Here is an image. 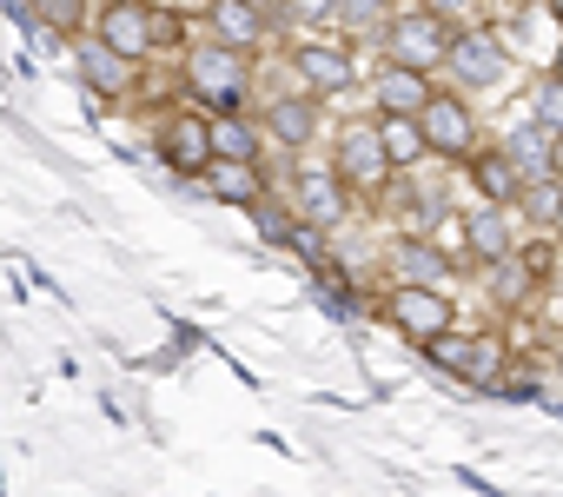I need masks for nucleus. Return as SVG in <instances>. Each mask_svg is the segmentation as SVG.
I'll list each match as a JSON object with an SVG mask.
<instances>
[{
	"label": "nucleus",
	"mask_w": 563,
	"mask_h": 497,
	"mask_svg": "<svg viewBox=\"0 0 563 497\" xmlns=\"http://www.w3.org/2000/svg\"><path fill=\"white\" fill-rule=\"evenodd\" d=\"M550 8H556V14H563V0H550Z\"/></svg>",
	"instance_id": "obj_31"
},
{
	"label": "nucleus",
	"mask_w": 563,
	"mask_h": 497,
	"mask_svg": "<svg viewBox=\"0 0 563 497\" xmlns=\"http://www.w3.org/2000/svg\"><path fill=\"white\" fill-rule=\"evenodd\" d=\"M306 212H312V219H319V225H332V219H339V212H345V199H339V186H332V179H319V173H312V179H306Z\"/></svg>",
	"instance_id": "obj_20"
},
{
	"label": "nucleus",
	"mask_w": 563,
	"mask_h": 497,
	"mask_svg": "<svg viewBox=\"0 0 563 497\" xmlns=\"http://www.w3.org/2000/svg\"><path fill=\"white\" fill-rule=\"evenodd\" d=\"M556 80H563V54H556Z\"/></svg>",
	"instance_id": "obj_29"
},
{
	"label": "nucleus",
	"mask_w": 563,
	"mask_h": 497,
	"mask_svg": "<svg viewBox=\"0 0 563 497\" xmlns=\"http://www.w3.org/2000/svg\"><path fill=\"white\" fill-rule=\"evenodd\" d=\"M556 225H563V199H556Z\"/></svg>",
	"instance_id": "obj_30"
},
{
	"label": "nucleus",
	"mask_w": 563,
	"mask_h": 497,
	"mask_svg": "<svg viewBox=\"0 0 563 497\" xmlns=\"http://www.w3.org/2000/svg\"><path fill=\"white\" fill-rule=\"evenodd\" d=\"M212 133L206 126H192V120H179L173 133H166V159L179 166V173H199V166H212V146H206Z\"/></svg>",
	"instance_id": "obj_10"
},
{
	"label": "nucleus",
	"mask_w": 563,
	"mask_h": 497,
	"mask_svg": "<svg viewBox=\"0 0 563 497\" xmlns=\"http://www.w3.org/2000/svg\"><path fill=\"white\" fill-rule=\"evenodd\" d=\"M212 140H219V153H225V159H252V140H245L239 126H219Z\"/></svg>",
	"instance_id": "obj_24"
},
{
	"label": "nucleus",
	"mask_w": 563,
	"mask_h": 497,
	"mask_svg": "<svg viewBox=\"0 0 563 497\" xmlns=\"http://www.w3.org/2000/svg\"><path fill=\"white\" fill-rule=\"evenodd\" d=\"M464 8L471 0H431V14H451V21H464Z\"/></svg>",
	"instance_id": "obj_26"
},
{
	"label": "nucleus",
	"mask_w": 563,
	"mask_h": 497,
	"mask_svg": "<svg viewBox=\"0 0 563 497\" xmlns=\"http://www.w3.org/2000/svg\"><path fill=\"white\" fill-rule=\"evenodd\" d=\"M550 166H556V173H563V140H556V146H550Z\"/></svg>",
	"instance_id": "obj_28"
},
{
	"label": "nucleus",
	"mask_w": 563,
	"mask_h": 497,
	"mask_svg": "<svg viewBox=\"0 0 563 497\" xmlns=\"http://www.w3.org/2000/svg\"><path fill=\"white\" fill-rule=\"evenodd\" d=\"M378 100H385V113H424V80H418V67H391L385 80H378Z\"/></svg>",
	"instance_id": "obj_9"
},
{
	"label": "nucleus",
	"mask_w": 563,
	"mask_h": 497,
	"mask_svg": "<svg viewBox=\"0 0 563 497\" xmlns=\"http://www.w3.org/2000/svg\"><path fill=\"white\" fill-rule=\"evenodd\" d=\"M418 126H424V146H438V153H464L471 146V120H464L457 100H424Z\"/></svg>",
	"instance_id": "obj_6"
},
{
	"label": "nucleus",
	"mask_w": 563,
	"mask_h": 497,
	"mask_svg": "<svg viewBox=\"0 0 563 497\" xmlns=\"http://www.w3.org/2000/svg\"><path fill=\"white\" fill-rule=\"evenodd\" d=\"M272 133L299 146V140L312 133V107H306V100H278V107H272Z\"/></svg>",
	"instance_id": "obj_17"
},
{
	"label": "nucleus",
	"mask_w": 563,
	"mask_h": 497,
	"mask_svg": "<svg viewBox=\"0 0 563 497\" xmlns=\"http://www.w3.org/2000/svg\"><path fill=\"white\" fill-rule=\"evenodd\" d=\"M398 273H405V279H418V286H431V279H444V259L431 253V245L405 239V245H398Z\"/></svg>",
	"instance_id": "obj_16"
},
{
	"label": "nucleus",
	"mask_w": 563,
	"mask_h": 497,
	"mask_svg": "<svg viewBox=\"0 0 563 497\" xmlns=\"http://www.w3.org/2000/svg\"><path fill=\"white\" fill-rule=\"evenodd\" d=\"M339 14L352 27H372V21H385V0H339Z\"/></svg>",
	"instance_id": "obj_22"
},
{
	"label": "nucleus",
	"mask_w": 563,
	"mask_h": 497,
	"mask_svg": "<svg viewBox=\"0 0 563 497\" xmlns=\"http://www.w3.org/2000/svg\"><path fill=\"white\" fill-rule=\"evenodd\" d=\"M391 60L398 67H431V60H444L451 54V41H444V27H438V14H405V21H391Z\"/></svg>",
	"instance_id": "obj_1"
},
{
	"label": "nucleus",
	"mask_w": 563,
	"mask_h": 497,
	"mask_svg": "<svg viewBox=\"0 0 563 497\" xmlns=\"http://www.w3.org/2000/svg\"><path fill=\"white\" fill-rule=\"evenodd\" d=\"M391 319H398V332H411V339H438V332L451 325V306H444L431 286H405V292L391 299Z\"/></svg>",
	"instance_id": "obj_4"
},
{
	"label": "nucleus",
	"mask_w": 563,
	"mask_h": 497,
	"mask_svg": "<svg viewBox=\"0 0 563 497\" xmlns=\"http://www.w3.org/2000/svg\"><path fill=\"white\" fill-rule=\"evenodd\" d=\"M451 60H457V80H464V87H497V74H504V54H497L490 34H464V41L451 47Z\"/></svg>",
	"instance_id": "obj_7"
},
{
	"label": "nucleus",
	"mask_w": 563,
	"mask_h": 497,
	"mask_svg": "<svg viewBox=\"0 0 563 497\" xmlns=\"http://www.w3.org/2000/svg\"><path fill=\"white\" fill-rule=\"evenodd\" d=\"M212 27L225 34V47H245L258 34V8L252 0H212Z\"/></svg>",
	"instance_id": "obj_14"
},
{
	"label": "nucleus",
	"mask_w": 563,
	"mask_h": 497,
	"mask_svg": "<svg viewBox=\"0 0 563 497\" xmlns=\"http://www.w3.org/2000/svg\"><path fill=\"white\" fill-rule=\"evenodd\" d=\"M438 365H444V372H457V378H471V385H490V378H497V365H504V345H497V339L444 345V352H438Z\"/></svg>",
	"instance_id": "obj_8"
},
{
	"label": "nucleus",
	"mask_w": 563,
	"mask_h": 497,
	"mask_svg": "<svg viewBox=\"0 0 563 497\" xmlns=\"http://www.w3.org/2000/svg\"><path fill=\"white\" fill-rule=\"evenodd\" d=\"M80 67H87V80H93L100 93H120V87H126V54H113L107 41H87V47H80Z\"/></svg>",
	"instance_id": "obj_11"
},
{
	"label": "nucleus",
	"mask_w": 563,
	"mask_h": 497,
	"mask_svg": "<svg viewBox=\"0 0 563 497\" xmlns=\"http://www.w3.org/2000/svg\"><path fill=\"white\" fill-rule=\"evenodd\" d=\"M239 87H245L239 47H199L192 54V93H206L212 107H239Z\"/></svg>",
	"instance_id": "obj_2"
},
{
	"label": "nucleus",
	"mask_w": 563,
	"mask_h": 497,
	"mask_svg": "<svg viewBox=\"0 0 563 497\" xmlns=\"http://www.w3.org/2000/svg\"><path fill=\"white\" fill-rule=\"evenodd\" d=\"M471 179H477V192H490V199H504V192L517 186L510 159H477V166H471Z\"/></svg>",
	"instance_id": "obj_21"
},
{
	"label": "nucleus",
	"mask_w": 563,
	"mask_h": 497,
	"mask_svg": "<svg viewBox=\"0 0 563 497\" xmlns=\"http://www.w3.org/2000/svg\"><path fill=\"white\" fill-rule=\"evenodd\" d=\"M339 173L352 179V186H378L385 173H391V153H385V133H372V126H352L345 140H339Z\"/></svg>",
	"instance_id": "obj_3"
},
{
	"label": "nucleus",
	"mask_w": 563,
	"mask_h": 497,
	"mask_svg": "<svg viewBox=\"0 0 563 497\" xmlns=\"http://www.w3.org/2000/svg\"><path fill=\"white\" fill-rule=\"evenodd\" d=\"M292 8H306V14H319V8H332V0H292Z\"/></svg>",
	"instance_id": "obj_27"
},
{
	"label": "nucleus",
	"mask_w": 563,
	"mask_h": 497,
	"mask_svg": "<svg viewBox=\"0 0 563 497\" xmlns=\"http://www.w3.org/2000/svg\"><path fill=\"white\" fill-rule=\"evenodd\" d=\"M464 232H471V253H477V259H504V245H510V225H504V212H477Z\"/></svg>",
	"instance_id": "obj_15"
},
{
	"label": "nucleus",
	"mask_w": 563,
	"mask_h": 497,
	"mask_svg": "<svg viewBox=\"0 0 563 497\" xmlns=\"http://www.w3.org/2000/svg\"><path fill=\"white\" fill-rule=\"evenodd\" d=\"M299 74H306L312 87H325V93H339V87L352 80L345 54H332V47H299Z\"/></svg>",
	"instance_id": "obj_12"
},
{
	"label": "nucleus",
	"mask_w": 563,
	"mask_h": 497,
	"mask_svg": "<svg viewBox=\"0 0 563 497\" xmlns=\"http://www.w3.org/2000/svg\"><path fill=\"white\" fill-rule=\"evenodd\" d=\"M418 146H424V126H411V113H391L385 153H391V159H418Z\"/></svg>",
	"instance_id": "obj_19"
},
{
	"label": "nucleus",
	"mask_w": 563,
	"mask_h": 497,
	"mask_svg": "<svg viewBox=\"0 0 563 497\" xmlns=\"http://www.w3.org/2000/svg\"><path fill=\"white\" fill-rule=\"evenodd\" d=\"M212 192L232 199V206H252V199H258V173H252V159H219V166H212Z\"/></svg>",
	"instance_id": "obj_13"
},
{
	"label": "nucleus",
	"mask_w": 563,
	"mask_h": 497,
	"mask_svg": "<svg viewBox=\"0 0 563 497\" xmlns=\"http://www.w3.org/2000/svg\"><path fill=\"white\" fill-rule=\"evenodd\" d=\"M153 27H159V21H153L146 8H133V0H120V8H107V21H100V41H107L113 54H126V60H133V54H146Z\"/></svg>",
	"instance_id": "obj_5"
},
{
	"label": "nucleus",
	"mask_w": 563,
	"mask_h": 497,
	"mask_svg": "<svg viewBox=\"0 0 563 497\" xmlns=\"http://www.w3.org/2000/svg\"><path fill=\"white\" fill-rule=\"evenodd\" d=\"M510 166H523V173H543V166H550V140H543L537 126L510 133Z\"/></svg>",
	"instance_id": "obj_18"
},
{
	"label": "nucleus",
	"mask_w": 563,
	"mask_h": 497,
	"mask_svg": "<svg viewBox=\"0 0 563 497\" xmlns=\"http://www.w3.org/2000/svg\"><path fill=\"white\" fill-rule=\"evenodd\" d=\"M41 8V21H54V27H74L80 21V0H34Z\"/></svg>",
	"instance_id": "obj_23"
},
{
	"label": "nucleus",
	"mask_w": 563,
	"mask_h": 497,
	"mask_svg": "<svg viewBox=\"0 0 563 497\" xmlns=\"http://www.w3.org/2000/svg\"><path fill=\"white\" fill-rule=\"evenodd\" d=\"M537 113H543V120H550V126H563V80H556V87H543V93H537Z\"/></svg>",
	"instance_id": "obj_25"
}]
</instances>
